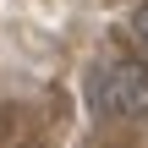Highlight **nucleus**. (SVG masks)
Returning a JSON list of instances; mask_svg holds the SVG:
<instances>
[{
  "instance_id": "nucleus-1",
  "label": "nucleus",
  "mask_w": 148,
  "mask_h": 148,
  "mask_svg": "<svg viewBox=\"0 0 148 148\" xmlns=\"http://www.w3.org/2000/svg\"><path fill=\"white\" fill-rule=\"evenodd\" d=\"M88 99L99 115H121V121H137L148 115V66L121 55V60H99L93 77H88Z\"/></svg>"
},
{
  "instance_id": "nucleus-2",
  "label": "nucleus",
  "mask_w": 148,
  "mask_h": 148,
  "mask_svg": "<svg viewBox=\"0 0 148 148\" xmlns=\"http://www.w3.org/2000/svg\"><path fill=\"white\" fill-rule=\"evenodd\" d=\"M132 33H137V38H143V44H148V0H143V5H137V11H132Z\"/></svg>"
}]
</instances>
